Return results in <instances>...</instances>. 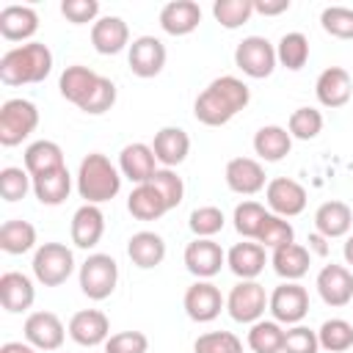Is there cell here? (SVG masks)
Masks as SVG:
<instances>
[{"instance_id":"3","label":"cell","mask_w":353,"mask_h":353,"mask_svg":"<svg viewBox=\"0 0 353 353\" xmlns=\"http://www.w3.org/2000/svg\"><path fill=\"white\" fill-rule=\"evenodd\" d=\"M74 185H77V193H80V199L85 204H97L99 207V204H105V201L119 196V190H121V171L105 154L91 152V154H85L80 160Z\"/></svg>"},{"instance_id":"21","label":"cell","mask_w":353,"mask_h":353,"mask_svg":"<svg viewBox=\"0 0 353 353\" xmlns=\"http://www.w3.org/2000/svg\"><path fill=\"white\" fill-rule=\"evenodd\" d=\"M226 265L229 270L240 279V281H254L265 265H268V254L259 243H251V240H243V243H234L229 251H226Z\"/></svg>"},{"instance_id":"37","label":"cell","mask_w":353,"mask_h":353,"mask_svg":"<svg viewBox=\"0 0 353 353\" xmlns=\"http://www.w3.org/2000/svg\"><path fill=\"white\" fill-rule=\"evenodd\" d=\"M254 353H281L284 347V328L276 320H256L245 336Z\"/></svg>"},{"instance_id":"45","label":"cell","mask_w":353,"mask_h":353,"mask_svg":"<svg viewBox=\"0 0 353 353\" xmlns=\"http://www.w3.org/2000/svg\"><path fill=\"white\" fill-rule=\"evenodd\" d=\"M190 232L196 234V237H212V234H218L221 229H223V223H226V218H223V210L221 207H215V204H204V207H196L193 212H190Z\"/></svg>"},{"instance_id":"16","label":"cell","mask_w":353,"mask_h":353,"mask_svg":"<svg viewBox=\"0 0 353 353\" xmlns=\"http://www.w3.org/2000/svg\"><path fill=\"white\" fill-rule=\"evenodd\" d=\"M320 298L325 306H347L353 301V273L345 268V265H325L320 273H317V281H314Z\"/></svg>"},{"instance_id":"5","label":"cell","mask_w":353,"mask_h":353,"mask_svg":"<svg viewBox=\"0 0 353 353\" xmlns=\"http://www.w3.org/2000/svg\"><path fill=\"white\" fill-rule=\"evenodd\" d=\"M39 127V108L30 99L14 97L0 105V143L17 146Z\"/></svg>"},{"instance_id":"29","label":"cell","mask_w":353,"mask_h":353,"mask_svg":"<svg viewBox=\"0 0 353 353\" xmlns=\"http://www.w3.org/2000/svg\"><path fill=\"white\" fill-rule=\"evenodd\" d=\"M292 149V135L287 132V127H279V124H265L256 130L254 135V152L259 160L265 163H279L290 154Z\"/></svg>"},{"instance_id":"23","label":"cell","mask_w":353,"mask_h":353,"mask_svg":"<svg viewBox=\"0 0 353 353\" xmlns=\"http://www.w3.org/2000/svg\"><path fill=\"white\" fill-rule=\"evenodd\" d=\"M69 234H72V243L77 248H94L102 234H105V215L97 204H83L74 210L72 215V226H69Z\"/></svg>"},{"instance_id":"28","label":"cell","mask_w":353,"mask_h":353,"mask_svg":"<svg viewBox=\"0 0 353 353\" xmlns=\"http://www.w3.org/2000/svg\"><path fill=\"white\" fill-rule=\"evenodd\" d=\"M127 254H130V259H132L135 268L152 270V268H157L165 259V240L157 232H149V229L135 232L127 240Z\"/></svg>"},{"instance_id":"48","label":"cell","mask_w":353,"mask_h":353,"mask_svg":"<svg viewBox=\"0 0 353 353\" xmlns=\"http://www.w3.org/2000/svg\"><path fill=\"white\" fill-rule=\"evenodd\" d=\"M149 182L160 190V196L165 199L168 210H174V207L182 204V199H185V182H182V176L174 168H157Z\"/></svg>"},{"instance_id":"47","label":"cell","mask_w":353,"mask_h":353,"mask_svg":"<svg viewBox=\"0 0 353 353\" xmlns=\"http://www.w3.org/2000/svg\"><path fill=\"white\" fill-rule=\"evenodd\" d=\"M28 190H33V176L25 168L8 165L0 171V196L6 201H19V199H25Z\"/></svg>"},{"instance_id":"12","label":"cell","mask_w":353,"mask_h":353,"mask_svg":"<svg viewBox=\"0 0 353 353\" xmlns=\"http://www.w3.org/2000/svg\"><path fill=\"white\" fill-rule=\"evenodd\" d=\"M165 58H168L165 44L157 36H138V39H132V44L127 50L130 72L135 77H143V80L157 77L165 66Z\"/></svg>"},{"instance_id":"42","label":"cell","mask_w":353,"mask_h":353,"mask_svg":"<svg viewBox=\"0 0 353 353\" xmlns=\"http://www.w3.org/2000/svg\"><path fill=\"white\" fill-rule=\"evenodd\" d=\"M265 215H268V210H265L259 201H251V199H248V201H240V204L234 207V215H232L237 234H243L245 240H256Z\"/></svg>"},{"instance_id":"34","label":"cell","mask_w":353,"mask_h":353,"mask_svg":"<svg viewBox=\"0 0 353 353\" xmlns=\"http://www.w3.org/2000/svg\"><path fill=\"white\" fill-rule=\"evenodd\" d=\"M97 80H99V74H97L94 69H88V66H83V63H72V66H66V69L61 72L58 88H61V97H63V99H69L72 105L80 108V102L91 94V88H94Z\"/></svg>"},{"instance_id":"26","label":"cell","mask_w":353,"mask_h":353,"mask_svg":"<svg viewBox=\"0 0 353 353\" xmlns=\"http://www.w3.org/2000/svg\"><path fill=\"white\" fill-rule=\"evenodd\" d=\"M353 226V210L345 201H323L314 210V232L323 234L325 240H336L345 237Z\"/></svg>"},{"instance_id":"40","label":"cell","mask_w":353,"mask_h":353,"mask_svg":"<svg viewBox=\"0 0 353 353\" xmlns=\"http://www.w3.org/2000/svg\"><path fill=\"white\" fill-rule=\"evenodd\" d=\"M251 14H254V0H215L212 3V17L226 30L245 25Z\"/></svg>"},{"instance_id":"43","label":"cell","mask_w":353,"mask_h":353,"mask_svg":"<svg viewBox=\"0 0 353 353\" xmlns=\"http://www.w3.org/2000/svg\"><path fill=\"white\" fill-rule=\"evenodd\" d=\"M113 105H116V83H113L110 77H102V74H99V80L94 83L91 94L80 102V110L88 113V116H102V113H108Z\"/></svg>"},{"instance_id":"32","label":"cell","mask_w":353,"mask_h":353,"mask_svg":"<svg viewBox=\"0 0 353 353\" xmlns=\"http://www.w3.org/2000/svg\"><path fill=\"white\" fill-rule=\"evenodd\" d=\"M63 149L55 143V141H33L28 149H25V171L30 176H41V174H50V171H58L63 168Z\"/></svg>"},{"instance_id":"50","label":"cell","mask_w":353,"mask_h":353,"mask_svg":"<svg viewBox=\"0 0 353 353\" xmlns=\"http://www.w3.org/2000/svg\"><path fill=\"white\" fill-rule=\"evenodd\" d=\"M102 347L105 353H146L149 336L143 331H119V334H110Z\"/></svg>"},{"instance_id":"52","label":"cell","mask_w":353,"mask_h":353,"mask_svg":"<svg viewBox=\"0 0 353 353\" xmlns=\"http://www.w3.org/2000/svg\"><path fill=\"white\" fill-rule=\"evenodd\" d=\"M284 11H290V0H254V14L279 17Z\"/></svg>"},{"instance_id":"13","label":"cell","mask_w":353,"mask_h":353,"mask_svg":"<svg viewBox=\"0 0 353 353\" xmlns=\"http://www.w3.org/2000/svg\"><path fill=\"white\" fill-rule=\"evenodd\" d=\"M182 259H185L188 273H193L196 279H204V281L218 276L221 268L226 265V254L212 237H196L193 243H188Z\"/></svg>"},{"instance_id":"9","label":"cell","mask_w":353,"mask_h":353,"mask_svg":"<svg viewBox=\"0 0 353 353\" xmlns=\"http://www.w3.org/2000/svg\"><path fill=\"white\" fill-rule=\"evenodd\" d=\"M268 312L281 325H298L309 314V292L298 281L279 284L268 298Z\"/></svg>"},{"instance_id":"35","label":"cell","mask_w":353,"mask_h":353,"mask_svg":"<svg viewBox=\"0 0 353 353\" xmlns=\"http://www.w3.org/2000/svg\"><path fill=\"white\" fill-rule=\"evenodd\" d=\"M36 245V226L22 218H11L0 226V248L11 256L28 254Z\"/></svg>"},{"instance_id":"1","label":"cell","mask_w":353,"mask_h":353,"mask_svg":"<svg viewBox=\"0 0 353 353\" xmlns=\"http://www.w3.org/2000/svg\"><path fill=\"white\" fill-rule=\"evenodd\" d=\"M248 102H251L248 85L234 74H221L196 97L193 116L204 127H223L240 110H245Z\"/></svg>"},{"instance_id":"39","label":"cell","mask_w":353,"mask_h":353,"mask_svg":"<svg viewBox=\"0 0 353 353\" xmlns=\"http://www.w3.org/2000/svg\"><path fill=\"white\" fill-rule=\"evenodd\" d=\"M256 243H259L262 248H273V251H276V248H281V245L295 243V229H292V223H290L287 218L268 212L265 221H262V229H259V234H256Z\"/></svg>"},{"instance_id":"8","label":"cell","mask_w":353,"mask_h":353,"mask_svg":"<svg viewBox=\"0 0 353 353\" xmlns=\"http://www.w3.org/2000/svg\"><path fill=\"white\" fill-rule=\"evenodd\" d=\"M268 292L265 287L254 279V281H237L229 295H226V312L234 323H245L254 325L256 320H262L265 309H268Z\"/></svg>"},{"instance_id":"14","label":"cell","mask_w":353,"mask_h":353,"mask_svg":"<svg viewBox=\"0 0 353 353\" xmlns=\"http://www.w3.org/2000/svg\"><path fill=\"white\" fill-rule=\"evenodd\" d=\"M25 342H30L36 350H58L66 339V328L55 312H33L25 317Z\"/></svg>"},{"instance_id":"44","label":"cell","mask_w":353,"mask_h":353,"mask_svg":"<svg viewBox=\"0 0 353 353\" xmlns=\"http://www.w3.org/2000/svg\"><path fill=\"white\" fill-rule=\"evenodd\" d=\"M320 25L334 39H353V8L347 6H328L320 14Z\"/></svg>"},{"instance_id":"54","label":"cell","mask_w":353,"mask_h":353,"mask_svg":"<svg viewBox=\"0 0 353 353\" xmlns=\"http://www.w3.org/2000/svg\"><path fill=\"white\" fill-rule=\"evenodd\" d=\"M0 353H36V347L30 342H6Z\"/></svg>"},{"instance_id":"53","label":"cell","mask_w":353,"mask_h":353,"mask_svg":"<svg viewBox=\"0 0 353 353\" xmlns=\"http://www.w3.org/2000/svg\"><path fill=\"white\" fill-rule=\"evenodd\" d=\"M317 254V256H325L328 254V243H325V237L323 234H317V232H312L309 234V254Z\"/></svg>"},{"instance_id":"25","label":"cell","mask_w":353,"mask_h":353,"mask_svg":"<svg viewBox=\"0 0 353 353\" xmlns=\"http://www.w3.org/2000/svg\"><path fill=\"white\" fill-rule=\"evenodd\" d=\"M201 8L193 0H171L160 8V28L168 36H188L199 28Z\"/></svg>"},{"instance_id":"17","label":"cell","mask_w":353,"mask_h":353,"mask_svg":"<svg viewBox=\"0 0 353 353\" xmlns=\"http://www.w3.org/2000/svg\"><path fill=\"white\" fill-rule=\"evenodd\" d=\"M66 331H69V336L77 345L97 347V345H105L108 342V336H110V320L99 309H80V312L72 314Z\"/></svg>"},{"instance_id":"36","label":"cell","mask_w":353,"mask_h":353,"mask_svg":"<svg viewBox=\"0 0 353 353\" xmlns=\"http://www.w3.org/2000/svg\"><path fill=\"white\" fill-rule=\"evenodd\" d=\"M276 61L290 72H301L309 61V39L301 30L284 33L276 44Z\"/></svg>"},{"instance_id":"6","label":"cell","mask_w":353,"mask_h":353,"mask_svg":"<svg viewBox=\"0 0 353 353\" xmlns=\"http://www.w3.org/2000/svg\"><path fill=\"white\" fill-rule=\"evenodd\" d=\"M74 273V254L63 243H41L33 254V276L44 287H61Z\"/></svg>"},{"instance_id":"2","label":"cell","mask_w":353,"mask_h":353,"mask_svg":"<svg viewBox=\"0 0 353 353\" xmlns=\"http://www.w3.org/2000/svg\"><path fill=\"white\" fill-rule=\"evenodd\" d=\"M52 72V52L41 41H28L11 47L0 58V80L6 85H30L47 80Z\"/></svg>"},{"instance_id":"30","label":"cell","mask_w":353,"mask_h":353,"mask_svg":"<svg viewBox=\"0 0 353 353\" xmlns=\"http://www.w3.org/2000/svg\"><path fill=\"white\" fill-rule=\"evenodd\" d=\"M309 262H312V254L306 245H298V243H290V245H281L270 254V265L273 270L284 279V281H298L309 273Z\"/></svg>"},{"instance_id":"18","label":"cell","mask_w":353,"mask_h":353,"mask_svg":"<svg viewBox=\"0 0 353 353\" xmlns=\"http://www.w3.org/2000/svg\"><path fill=\"white\" fill-rule=\"evenodd\" d=\"M119 171H121V176H127L135 185L149 182L154 176V171H157V157H154L152 146L141 143V141L127 143L119 152Z\"/></svg>"},{"instance_id":"24","label":"cell","mask_w":353,"mask_h":353,"mask_svg":"<svg viewBox=\"0 0 353 353\" xmlns=\"http://www.w3.org/2000/svg\"><path fill=\"white\" fill-rule=\"evenodd\" d=\"M33 301H36V287L25 273L6 270L0 276V303L6 312H11V314L28 312L33 306Z\"/></svg>"},{"instance_id":"46","label":"cell","mask_w":353,"mask_h":353,"mask_svg":"<svg viewBox=\"0 0 353 353\" xmlns=\"http://www.w3.org/2000/svg\"><path fill=\"white\" fill-rule=\"evenodd\" d=\"M193 353H243V339L232 331H210L193 342Z\"/></svg>"},{"instance_id":"11","label":"cell","mask_w":353,"mask_h":353,"mask_svg":"<svg viewBox=\"0 0 353 353\" xmlns=\"http://www.w3.org/2000/svg\"><path fill=\"white\" fill-rule=\"evenodd\" d=\"M182 306L193 323H212L221 314V309H226V298L221 295V290L212 281L199 279L196 284H190L185 290Z\"/></svg>"},{"instance_id":"51","label":"cell","mask_w":353,"mask_h":353,"mask_svg":"<svg viewBox=\"0 0 353 353\" xmlns=\"http://www.w3.org/2000/svg\"><path fill=\"white\" fill-rule=\"evenodd\" d=\"M61 14H63L72 25H88V22H97V17H99V3H97V0H63V3H61Z\"/></svg>"},{"instance_id":"55","label":"cell","mask_w":353,"mask_h":353,"mask_svg":"<svg viewBox=\"0 0 353 353\" xmlns=\"http://www.w3.org/2000/svg\"><path fill=\"white\" fill-rule=\"evenodd\" d=\"M342 256H345V262L353 268V234L345 240V245H342Z\"/></svg>"},{"instance_id":"27","label":"cell","mask_w":353,"mask_h":353,"mask_svg":"<svg viewBox=\"0 0 353 353\" xmlns=\"http://www.w3.org/2000/svg\"><path fill=\"white\" fill-rule=\"evenodd\" d=\"M39 30V14L30 6H6L0 11V36L6 41H25L33 39Z\"/></svg>"},{"instance_id":"31","label":"cell","mask_w":353,"mask_h":353,"mask_svg":"<svg viewBox=\"0 0 353 353\" xmlns=\"http://www.w3.org/2000/svg\"><path fill=\"white\" fill-rule=\"evenodd\" d=\"M127 210L138 221H157L168 212V204L152 182H143V185H135L132 193L127 196Z\"/></svg>"},{"instance_id":"41","label":"cell","mask_w":353,"mask_h":353,"mask_svg":"<svg viewBox=\"0 0 353 353\" xmlns=\"http://www.w3.org/2000/svg\"><path fill=\"white\" fill-rule=\"evenodd\" d=\"M287 132L298 141H312L323 132V113L317 108H295L287 121Z\"/></svg>"},{"instance_id":"20","label":"cell","mask_w":353,"mask_h":353,"mask_svg":"<svg viewBox=\"0 0 353 353\" xmlns=\"http://www.w3.org/2000/svg\"><path fill=\"white\" fill-rule=\"evenodd\" d=\"M314 94H317V102L323 108H342V105H347V99L353 94V80H350L347 69H342V66L323 69L317 83H314Z\"/></svg>"},{"instance_id":"38","label":"cell","mask_w":353,"mask_h":353,"mask_svg":"<svg viewBox=\"0 0 353 353\" xmlns=\"http://www.w3.org/2000/svg\"><path fill=\"white\" fill-rule=\"evenodd\" d=\"M317 342L328 353H345L353 347V325L342 317H331L317 328Z\"/></svg>"},{"instance_id":"19","label":"cell","mask_w":353,"mask_h":353,"mask_svg":"<svg viewBox=\"0 0 353 353\" xmlns=\"http://www.w3.org/2000/svg\"><path fill=\"white\" fill-rule=\"evenodd\" d=\"M91 44L99 55H119L124 47L130 50V28L121 17H99L91 25Z\"/></svg>"},{"instance_id":"4","label":"cell","mask_w":353,"mask_h":353,"mask_svg":"<svg viewBox=\"0 0 353 353\" xmlns=\"http://www.w3.org/2000/svg\"><path fill=\"white\" fill-rule=\"evenodd\" d=\"M80 290L91 301H105L113 295L119 284V265L110 254H88L85 262L80 265Z\"/></svg>"},{"instance_id":"33","label":"cell","mask_w":353,"mask_h":353,"mask_svg":"<svg viewBox=\"0 0 353 353\" xmlns=\"http://www.w3.org/2000/svg\"><path fill=\"white\" fill-rule=\"evenodd\" d=\"M72 193V174L69 168H58V171H50V174H41V176H33V196L47 204V207H58L69 199Z\"/></svg>"},{"instance_id":"49","label":"cell","mask_w":353,"mask_h":353,"mask_svg":"<svg viewBox=\"0 0 353 353\" xmlns=\"http://www.w3.org/2000/svg\"><path fill=\"white\" fill-rule=\"evenodd\" d=\"M320 342H317V331H312L309 325H290L284 331V347L281 353H317Z\"/></svg>"},{"instance_id":"7","label":"cell","mask_w":353,"mask_h":353,"mask_svg":"<svg viewBox=\"0 0 353 353\" xmlns=\"http://www.w3.org/2000/svg\"><path fill=\"white\" fill-rule=\"evenodd\" d=\"M276 47L265 36H245L234 47V66L254 80H265L276 69Z\"/></svg>"},{"instance_id":"22","label":"cell","mask_w":353,"mask_h":353,"mask_svg":"<svg viewBox=\"0 0 353 353\" xmlns=\"http://www.w3.org/2000/svg\"><path fill=\"white\" fill-rule=\"evenodd\" d=\"M152 152L163 168H176L190 152V135L182 127H163L154 132Z\"/></svg>"},{"instance_id":"10","label":"cell","mask_w":353,"mask_h":353,"mask_svg":"<svg viewBox=\"0 0 353 353\" xmlns=\"http://www.w3.org/2000/svg\"><path fill=\"white\" fill-rule=\"evenodd\" d=\"M265 201L270 207L273 215H281V218H295L306 210V188L290 176H276L268 182L265 188Z\"/></svg>"},{"instance_id":"15","label":"cell","mask_w":353,"mask_h":353,"mask_svg":"<svg viewBox=\"0 0 353 353\" xmlns=\"http://www.w3.org/2000/svg\"><path fill=\"white\" fill-rule=\"evenodd\" d=\"M223 179L229 185L232 193H240V196H254L259 190L268 188L265 182V165L254 157H232L226 163V171H223Z\"/></svg>"}]
</instances>
